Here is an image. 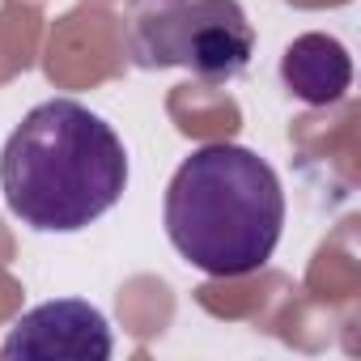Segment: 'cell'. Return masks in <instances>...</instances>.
<instances>
[{"label":"cell","mask_w":361,"mask_h":361,"mask_svg":"<svg viewBox=\"0 0 361 361\" xmlns=\"http://www.w3.org/2000/svg\"><path fill=\"white\" fill-rule=\"evenodd\" d=\"M128 153L115 128L73 98L39 102L5 140L0 192L39 234H77L119 204Z\"/></svg>","instance_id":"cell-1"},{"label":"cell","mask_w":361,"mask_h":361,"mask_svg":"<svg viewBox=\"0 0 361 361\" xmlns=\"http://www.w3.org/2000/svg\"><path fill=\"white\" fill-rule=\"evenodd\" d=\"M166 238L209 276L259 272L285 230V192L276 170L243 145H200L166 188Z\"/></svg>","instance_id":"cell-2"},{"label":"cell","mask_w":361,"mask_h":361,"mask_svg":"<svg viewBox=\"0 0 361 361\" xmlns=\"http://www.w3.org/2000/svg\"><path fill=\"white\" fill-rule=\"evenodd\" d=\"M132 56L145 68H188L209 85L247 73L255 30L238 0H132Z\"/></svg>","instance_id":"cell-3"},{"label":"cell","mask_w":361,"mask_h":361,"mask_svg":"<svg viewBox=\"0 0 361 361\" xmlns=\"http://www.w3.org/2000/svg\"><path fill=\"white\" fill-rule=\"evenodd\" d=\"M115 353L111 323L81 298H56L30 306L5 336V361H106Z\"/></svg>","instance_id":"cell-4"},{"label":"cell","mask_w":361,"mask_h":361,"mask_svg":"<svg viewBox=\"0 0 361 361\" xmlns=\"http://www.w3.org/2000/svg\"><path fill=\"white\" fill-rule=\"evenodd\" d=\"M281 81L293 98L310 106L340 102L353 85V60L340 39L331 35H302L281 56Z\"/></svg>","instance_id":"cell-5"}]
</instances>
